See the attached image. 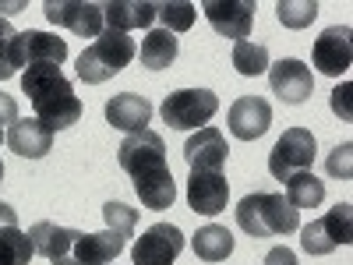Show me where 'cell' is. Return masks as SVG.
<instances>
[{
  "mask_svg": "<svg viewBox=\"0 0 353 265\" xmlns=\"http://www.w3.org/2000/svg\"><path fill=\"white\" fill-rule=\"evenodd\" d=\"M117 163H121L134 177V191L145 209H170L176 198V181L166 166V141L156 131H134L121 141L117 149Z\"/></svg>",
  "mask_w": 353,
  "mask_h": 265,
  "instance_id": "1",
  "label": "cell"
},
{
  "mask_svg": "<svg viewBox=\"0 0 353 265\" xmlns=\"http://www.w3.org/2000/svg\"><path fill=\"white\" fill-rule=\"evenodd\" d=\"M21 88H25V96L32 99L36 121H43L50 131H64V128L81 121L85 106L74 96V88H71V81L64 78L61 68H53V64L28 68L21 75Z\"/></svg>",
  "mask_w": 353,
  "mask_h": 265,
  "instance_id": "2",
  "label": "cell"
},
{
  "mask_svg": "<svg viewBox=\"0 0 353 265\" xmlns=\"http://www.w3.org/2000/svg\"><path fill=\"white\" fill-rule=\"evenodd\" d=\"M237 226L251 237H279V233H293L301 230V213L283 198V195H269L258 191L241 198L237 205Z\"/></svg>",
  "mask_w": 353,
  "mask_h": 265,
  "instance_id": "3",
  "label": "cell"
},
{
  "mask_svg": "<svg viewBox=\"0 0 353 265\" xmlns=\"http://www.w3.org/2000/svg\"><path fill=\"white\" fill-rule=\"evenodd\" d=\"M134 53H138V46H134V39L128 32H113V28H106L92 46L81 50V57H78V78L85 85H103L117 71H124L134 61Z\"/></svg>",
  "mask_w": 353,
  "mask_h": 265,
  "instance_id": "4",
  "label": "cell"
},
{
  "mask_svg": "<svg viewBox=\"0 0 353 265\" xmlns=\"http://www.w3.org/2000/svg\"><path fill=\"white\" fill-rule=\"evenodd\" d=\"M353 241V205L350 202H339L336 209H329L321 219H311L304 230H301V248L307 255H329L336 248H346Z\"/></svg>",
  "mask_w": 353,
  "mask_h": 265,
  "instance_id": "5",
  "label": "cell"
},
{
  "mask_svg": "<svg viewBox=\"0 0 353 265\" xmlns=\"http://www.w3.org/2000/svg\"><path fill=\"white\" fill-rule=\"evenodd\" d=\"M219 110V99L209 88H181V92H170L159 106L163 121L176 131H191V128H209V121Z\"/></svg>",
  "mask_w": 353,
  "mask_h": 265,
  "instance_id": "6",
  "label": "cell"
},
{
  "mask_svg": "<svg viewBox=\"0 0 353 265\" xmlns=\"http://www.w3.org/2000/svg\"><path fill=\"white\" fill-rule=\"evenodd\" d=\"M314 163V135L307 128H290L269 153V173L276 181H286L290 173H301Z\"/></svg>",
  "mask_w": 353,
  "mask_h": 265,
  "instance_id": "7",
  "label": "cell"
},
{
  "mask_svg": "<svg viewBox=\"0 0 353 265\" xmlns=\"http://www.w3.org/2000/svg\"><path fill=\"white\" fill-rule=\"evenodd\" d=\"M43 11L53 25L71 28L74 36L88 39L103 36V4H92V0H46Z\"/></svg>",
  "mask_w": 353,
  "mask_h": 265,
  "instance_id": "8",
  "label": "cell"
},
{
  "mask_svg": "<svg viewBox=\"0 0 353 265\" xmlns=\"http://www.w3.org/2000/svg\"><path fill=\"white\" fill-rule=\"evenodd\" d=\"M311 61L321 75H346L353 64V28L350 25H332L325 28L311 50Z\"/></svg>",
  "mask_w": 353,
  "mask_h": 265,
  "instance_id": "9",
  "label": "cell"
},
{
  "mask_svg": "<svg viewBox=\"0 0 353 265\" xmlns=\"http://www.w3.org/2000/svg\"><path fill=\"white\" fill-rule=\"evenodd\" d=\"M181 251H184V233L173 223H156L138 237L131 258L134 265H173Z\"/></svg>",
  "mask_w": 353,
  "mask_h": 265,
  "instance_id": "10",
  "label": "cell"
},
{
  "mask_svg": "<svg viewBox=\"0 0 353 265\" xmlns=\"http://www.w3.org/2000/svg\"><path fill=\"white\" fill-rule=\"evenodd\" d=\"M209 25L226 39H248L254 25V0H205L201 4Z\"/></svg>",
  "mask_w": 353,
  "mask_h": 265,
  "instance_id": "11",
  "label": "cell"
},
{
  "mask_svg": "<svg viewBox=\"0 0 353 265\" xmlns=\"http://www.w3.org/2000/svg\"><path fill=\"white\" fill-rule=\"evenodd\" d=\"M14 61H18V68H39V64L61 68L68 61V43L50 32L28 28V32H18V39H14Z\"/></svg>",
  "mask_w": 353,
  "mask_h": 265,
  "instance_id": "12",
  "label": "cell"
},
{
  "mask_svg": "<svg viewBox=\"0 0 353 265\" xmlns=\"http://www.w3.org/2000/svg\"><path fill=\"white\" fill-rule=\"evenodd\" d=\"M230 202V184L223 170H191V181H188V205L201 216H216L226 209Z\"/></svg>",
  "mask_w": 353,
  "mask_h": 265,
  "instance_id": "13",
  "label": "cell"
},
{
  "mask_svg": "<svg viewBox=\"0 0 353 265\" xmlns=\"http://www.w3.org/2000/svg\"><path fill=\"white\" fill-rule=\"evenodd\" d=\"M269 85L283 103H304L314 92V75L304 61L286 57L279 64H269Z\"/></svg>",
  "mask_w": 353,
  "mask_h": 265,
  "instance_id": "14",
  "label": "cell"
},
{
  "mask_svg": "<svg viewBox=\"0 0 353 265\" xmlns=\"http://www.w3.org/2000/svg\"><path fill=\"white\" fill-rule=\"evenodd\" d=\"M226 121H230L233 138L254 141V138H261L265 131H269V124H272V106L265 103L261 96H241L237 103L230 106Z\"/></svg>",
  "mask_w": 353,
  "mask_h": 265,
  "instance_id": "15",
  "label": "cell"
},
{
  "mask_svg": "<svg viewBox=\"0 0 353 265\" xmlns=\"http://www.w3.org/2000/svg\"><path fill=\"white\" fill-rule=\"evenodd\" d=\"M81 230H68V226H57V223H36L28 230V241H32L36 255H43L50 265H71V248L78 241Z\"/></svg>",
  "mask_w": 353,
  "mask_h": 265,
  "instance_id": "16",
  "label": "cell"
},
{
  "mask_svg": "<svg viewBox=\"0 0 353 265\" xmlns=\"http://www.w3.org/2000/svg\"><path fill=\"white\" fill-rule=\"evenodd\" d=\"M226 156H230V145L216 128H198V135H191L184 145V159L191 170H223Z\"/></svg>",
  "mask_w": 353,
  "mask_h": 265,
  "instance_id": "17",
  "label": "cell"
},
{
  "mask_svg": "<svg viewBox=\"0 0 353 265\" xmlns=\"http://www.w3.org/2000/svg\"><path fill=\"white\" fill-rule=\"evenodd\" d=\"M8 145L21 159H43L53 145V131L43 121H36V117H18L8 131Z\"/></svg>",
  "mask_w": 353,
  "mask_h": 265,
  "instance_id": "18",
  "label": "cell"
},
{
  "mask_svg": "<svg viewBox=\"0 0 353 265\" xmlns=\"http://www.w3.org/2000/svg\"><path fill=\"white\" fill-rule=\"evenodd\" d=\"M124 237L113 230H103V233H78V241L71 248V265H106V262H117V255L124 251Z\"/></svg>",
  "mask_w": 353,
  "mask_h": 265,
  "instance_id": "19",
  "label": "cell"
},
{
  "mask_svg": "<svg viewBox=\"0 0 353 265\" xmlns=\"http://www.w3.org/2000/svg\"><path fill=\"white\" fill-rule=\"evenodd\" d=\"M106 121L113 128H121L128 135L134 131H145L152 121V103L145 99V96H134V92H121V96H113L106 103Z\"/></svg>",
  "mask_w": 353,
  "mask_h": 265,
  "instance_id": "20",
  "label": "cell"
},
{
  "mask_svg": "<svg viewBox=\"0 0 353 265\" xmlns=\"http://www.w3.org/2000/svg\"><path fill=\"white\" fill-rule=\"evenodd\" d=\"M103 21L113 32L145 28V25L156 21V4L152 0H110V4H103Z\"/></svg>",
  "mask_w": 353,
  "mask_h": 265,
  "instance_id": "21",
  "label": "cell"
},
{
  "mask_svg": "<svg viewBox=\"0 0 353 265\" xmlns=\"http://www.w3.org/2000/svg\"><path fill=\"white\" fill-rule=\"evenodd\" d=\"M176 50L181 46H176L173 32H166V28H152V32H145L138 57H141V64L149 71H163V68H170L176 61Z\"/></svg>",
  "mask_w": 353,
  "mask_h": 265,
  "instance_id": "22",
  "label": "cell"
},
{
  "mask_svg": "<svg viewBox=\"0 0 353 265\" xmlns=\"http://www.w3.org/2000/svg\"><path fill=\"white\" fill-rule=\"evenodd\" d=\"M293 209H318L325 202V184L318 181L311 170H301V173H290L286 177V195H283Z\"/></svg>",
  "mask_w": 353,
  "mask_h": 265,
  "instance_id": "23",
  "label": "cell"
},
{
  "mask_svg": "<svg viewBox=\"0 0 353 265\" xmlns=\"http://www.w3.org/2000/svg\"><path fill=\"white\" fill-rule=\"evenodd\" d=\"M191 248H194V255L201 262H226L233 255V233L226 226L209 223V226H201L191 237Z\"/></svg>",
  "mask_w": 353,
  "mask_h": 265,
  "instance_id": "24",
  "label": "cell"
},
{
  "mask_svg": "<svg viewBox=\"0 0 353 265\" xmlns=\"http://www.w3.org/2000/svg\"><path fill=\"white\" fill-rule=\"evenodd\" d=\"M36 255L28 233H21L18 226H0V265H28Z\"/></svg>",
  "mask_w": 353,
  "mask_h": 265,
  "instance_id": "25",
  "label": "cell"
},
{
  "mask_svg": "<svg viewBox=\"0 0 353 265\" xmlns=\"http://www.w3.org/2000/svg\"><path fill=\"white\" fill-rule=\"evenodd\" d=\"M233 68H237L241 75H248V78L269 71V50H265L261 43H251V39L233 43Z\"/></svg>",
  "mask_w": 353,
  "mask_h": 265,
  "instance_id": "26",
  "label": "cell"
},
{
  "mask_svg": "<svg viewBox=\"0 0 353 265\" xmlns=\"http://www.w3.org/2000/svg\"><path fill=\"white\" fill-rule=\"evenodd\" d=\"M156 18L173 36L188 32V28L194 25V4H188V0H163V4H156Z\"/></svg>",
  "mask_w": 353,
  "mask_h": 265,
  "instance_id": "27",
  "label": "cell"
},
{
  "mask_svg": "<svg viewBox=\"0 0 353 265\" xmlns=\"http://www.w3.org/2000/svg\"><path fill=\"white\" fill-rule=\"evenodd\" d=\"M276 14H279V21L286 28H307L318 18V4L314 0H279Z\"/></svg>",
  "mask_w": 353,
  "mask_h": 265,
  "instance_id": "28",
  "label": "cell"
},
{
  "mask_svg": "<svg viewBox=\"0 0 353 265\" xmlns=\"http://www.w3.org/2000/svg\"><path fill=\"white\" fill-rule=\"evenodd\" d=\"M103 216H106V226L113 233H121L124 241L131 237V230L138 226V209H131V205H124V202H106Z\"/></svg>",
  "mask_w": 353,
  "mask_h": 265,
  "instance_id": "29",
  "label": "cell"
},
{
  "mask_svg": "<svg viewBox=\"0 0 353 265\" xmlns=\"http://www.w3.org/2000/svg\"><path fill=\"white\" fill-rule=\"evenodd\" d=\"M14 39L18 32L11 28L8 18H0V81H8L18 75V61H14Z\"/></svg>",
  "mask_w": 353,
  "mask_h": 265,
  "instance_id": "30",
  "label": "cell"
},
{
  "mask_svg": "<svg viewBox=\"0 0 353 265\" xmlns=\"http://www.w3.org/2000/svg\"><path fill=\"white\" fill-rule=\"evenodd\" d=\"M350 159H353V145H350V141H343V145H336V149L329 153L325 170H329L332 177H339V181H350V173H353Z\"/></svg>",
  "mask_w": 353,
  "mask_h": 265,
  "instance_id": "31",
  "label": "cell"
},
{
  "mask_svg": "<svg viewBox=\"0 0 353 265\" xmlns=\"http://www.w3.org/2000/svg\"><path fill=\"white\" fill-rule=\"evenodd\" d=\"M350 96H353V85H350V81H343L336 92H332V110L343 117V121H350V117H353V110H350Z\"/></svg>",
  "mask_w": 353,
  "mask_h": 265,
  "instance_id": "32",
  "label": "cell"
},
{
  "mask_svg": "<svg viewBox=\"0 0 353 265\" xmlns=\"http://www.w3.org/2000/svg\"><path fill=\"white\" fill-rule=\"evenodd\" d=\"M18 121V103H14V96H4L0 92V128L4 124H14Z\"/></svg>",
  "mask_w": 353,
  "mask_h": 265,
  "instance_id": "33",
  "label": "cell"
},
{
  "mask_svg": "<svg viewBox=\"0 0 353 265\" xmlns=\"http://www.w3.org/2000/svg\"><path fill=\"white\" fill-rule=\"evenodd\" d=\"M265 265H297V255L283 244V248H272L269 255H265Z\"/></svg>",
  "mask_w": 353,
  "mask_h": 265,
  "instance_id": "34",
  "label": "cell"
},
{
  "mask_svg": "<svg viewBox=\"0 0 353 265\" xmlns=\"http://www.w3.org/2000/svg\"><path fill=\"white\" fill-rule=\"evenodd\" d=\"M0 226H18V213L8 202H0Z\"/></svg>",
  "mask_w": 353,
  "mask_h": 265,
  "instance_id": "35",
  "label": "cell"
},
{
  "mask_svg": "<svg viewBox=\"0 0 353 265\" xmlns=\"http://www.w3.org/2000/svg\"><path fill=\"white\" fill-rule=\"evenodd\" d=\"M0 141H4V135H0ZM0 181H4V163H0Z\"/></svg>",
  "mask_w": 353,
  "mask_h": 265,
  "instance_id": "36",
  "label": "cell"
},
{
  "mask_svg": "<svg viewBox=\"0 0 353 265\" xmlns=\"http://www.w3.org/2000/svg\"><path fill=\"white\" fill-rule=\"evenodd\" d=\"M106 265H110V262H106Z\"/></svg>",
  "mask_w": 353,
  "mask_h": 265,
  "instance_id": "37",
  "label": "cell"
}]
</instances>
